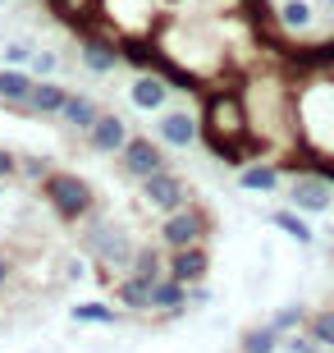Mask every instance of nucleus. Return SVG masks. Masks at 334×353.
Returning a JSON list of instances; mask_svg holds the SVG:
<instances>
[{
	"instance_id": "nucleus-1",
	"label": "nucleus",
	"mask_w": 334,
	"mask_h": 353,
	"mask_svg": "<svg viewBox=\"0 0 334 353\" xmlns=\"http://www.w3.org/2000/svg\"><path fill=\"white\" fill-rule=\"evenodd\" d=\"M41 197L55 211V221H65V225H83L96 211V188L78 170H51L41 179Z\"/></svg>"
},
{
	"instance_id": "nucleus-2",
	"label": "nucleus",
	"mask_w": 334,
	"mask_h": 353,
	"mask_svg": "<svg viewBox=\"0 0 334 353\" xmlns=\"http://www.w3.org/2000/svg\"><path fill=\"white\" fill-rule=\"evenodd\" d=\"M211 234H216V216L202 202H188V207L160 216V230H156V239H160L165 252L169 248H193V243H211Z\"/></svg>"
},
{
	"instance_id": "nucleus-3",
	"label": "nucleus",
	"mask_w": 334,
	"mask_h": 353,
	"mask_svg": "<svg viewBox=\"0 0 334 353\" xmlns=\"http://www.w3.org/2000/svg\"><path fill=\"white\" fill-rule=\"evenodd\" d=\"M142 188V202L152 211H160V216H169V211H179V207H188L193 202V188H188V179H183L179 170H156V174H147V179L138 183Z\"/></svg>"
},
{
	"instance_id": "nucleus-4",
	"label": "nucleus",
	"mask_w": 334,
	"mask_h": 353,
	"mask_svg": "<svg viewBox=\"0 0 334 353\" xmlns=\"http://www.w3.org/2000/svg\"><path fill=\"white\" fill-rule=\"evenodd\" d=\"M119 170L129 179H147V174L165 170V143L152 138V133H129V143L119 147Z\"/></svg>"
},
{
	"instance_id": "nucleus-5",
	"label": "nucleus",
	"mask_w": 334,
	"mask_h": 353,
	"mask_svg": "<svg viewBox=\"0 0 334 353\" xmlns=\"http://www.w3.org/2000/svg\"><path fill=\"white\" fill-rule=\"evenodd\" d=\"M78 60H83V69L96 74V79H105V74H115V69L124 65V60H119V41L105 37L101 28H92V32L78 37Z\"/></svg>"
},
{
	"instance_id": "nucleus-6",
	"label": "nucleus",
	"mask_w": 334,
	"mask_h": 353,
	"mask_svg": "<svg viewBox=\"0 0 334 353\" xmlns=\"http://www.w3.org/2000/svg\"><path fill=\"white\" fill-rule=\"evenodd\" d=\"M156 138L165 147H174V152H188L193 143H202V119L188 110V105H179V110H160V119H156Z\"/></svg>"
},
{
	"instance_id": "nucleus-7",
	"label": "nucleus",
	"mask_w": 334,
	"mask_h": 353,
	"mask_svg": "<svg viewBox=\"0 0 334 353\" xmlns=\"http://www.w3.org/2000/svg\"><path fill=\"white\" fill-rule=\"evenodd\" d=\"M165 275H174L179 285H202L211 275V248L206 243H193V248H169L165 252Z\"/></svg>"
},
{
	"instance_id": "nucleus-8",
	"label": "nucleus",
	"mask_w": 334,
	"mask_h": 353,
	"mask_svg": "<svg viewBox=\"0 0 334 353\" xmlns=\"http://www.w3.org/2000/svg\"><path fill=\"white\" fill-rule=\"evenodd\" d=\"M330 202H334V188L321 174H298L293 188H289V207L302 211V216H321V211H330Z\"/></svg>"
},
{
	"instance_id": "nucleus-9",
	"label": "nucleus",
	"mask_w": 334,
	"mask_h": 353,
	"mask_svg": "<svg viewBox=\"0 0 334 353\" xmlns=\"http://www.w3.org/2000/svg\"><path fill=\"white\" fill-rule=\"evenodd\" d=\"M129 124H124V115H115V110H101V119L87 129V147L96 152V157H119V147L129 143Z\"/></svg>"
},
{
	"instance_id": "nucleus-10",
	"label": "nucleus",
	"mask_w": 334,
	"mask_h": 353,
	"mask_svg": "<svg viewBox=\"0 0 334 353\" xmlns=\"http://www.w3.org/2000/svg\"><path fill=\"white\" fill-rule=\"evenodd\" d=\"M119 60L124 65H133L138 74H147V69L160 65V55H165V46H160V37H142V32H119Z\"/></svg>"
},
{
	"instance_id": "nucleus-11",
	"label": "nucleus",
	"mask_w": 334,
	"mask_h": 353,
	"mask_svg": "<svg viewBox=\"0 0 334 353\" xmlns=\"http://www.w3.org/2000/svg\"><path fill=\"white\" fill-rule=\"evenodd\" d=\"M169 92H174V88H169L156 69H147V74H138V79L129 83V101L152 115V110H165V105H169Z\"/></svg>"
},
{
	"instance_id": "nucleus-12",
	"label": "nucleus",
	"mask_w": 334,
	"mask_h": 353,
	"mask_svg": "<svg viewBox=\"0 0 334 353\" xmlns=\"http://www.w3.org/2000/svg\"><path fill=\"white\" fill-rule=\"evenodd\" d=\"M101 110H105V105L96 101V97H87V92H69L65 110H60V124L87 138V129H92V124H96V119H101Z\"/></svg>"
},
{
	"instance_id": "nucleus-13",
	"label": "nucleus",
	"mask_w": 334,
	"mask_h": 353,
	"mask_svg": "<svg viewBox=\"0 0 334 353\" xmlns=\"http://www.w3.org/2000/svg\"><path fill=\"white\" fill-rule=\"evenodd\" d=\"M183 307H188V285H179L174 275H160L152 285V312L174 321V316H183Z\"/></svg>"
},
{
	"instance_id": "nucleus-14",
	"label": "nucleus",
	"mask_w": 334,
	"mask_h": 353,
	"mask_svg": "<svg viewBox=\"0 0 334 353\" xmlns=\"http://www.w3.org/2000/svg\"><path fill=\"white\" fill-rule=\"evenodd\" d=\"M65 101H69V88H60L55 79H37V83H32V97H28L23 110H32V115H41V119H60Z\"/></svg>"
},
{
	"instance_id": "nucleus-15",
	"label": "nucleus",
	"mask_w": 334,
	"mask_h": 353,
	"mask_svg": "<svg viewBox=\"0 0 334 353\" xmlns=\"http://www.w3.org/2000/svg\"><path fill=\"white\" fill-rule=\"evenodd\" d=\"M115 303L124 307V312H152V280H142V275H119L115 285Z\"/></svg>"
},
{
	"instance_id": "nucleus-16",
	"label": "nucleus",
	"mask_w": 334,
	"mask_h": 353,
	"mask_svg": "<svg viewBox=\"0 0 334 353\" xmlns=\"http://www.w3.org/2000/svg\"><path fill=\"white\" fill-rule=\"evenodd\" d=\"M280 161H247L243 174H238V188H247V193H275L280 188Z\"/></svg>"
},
{
	"instance_id": "nucleus-17",
	"label": "nucleus",
	"mask_w": 334,
	"mask_h": 353,
	"mask_svg": "<svg viewBox=\"0 0 334 353\" xmlns=\"http://www.w3.org/2000/svg\"><path fill=\"white\" fill-rule=\"evenodd\" d=\"M32 83H37V79H32L23 65H5V69H0V105H28Z\"/></svg>"
},
{
	"instance_id": "nucleus-18",
	"label": "nucleus",
	"mask_w": 334,
	"mask_h": 353,
	"mask_svg": "<svg viewBox=\"0 0 334 353\" xmlns=\"http://www.w3.org/2000/svg\"><path fill=\"white\" fill-rule=\"evenodd\" d=\"M270 225H275L280 234H289L293 243H302V248H311V243H316V234H311L307 216H302V211H293V207H284V211H270Z\"/></svg>"
},
{
	"instance_id": "nucleus-19",
	"label": "nucleus",
	"mask_w": 334,
	"mask_h": 353,
	"mask_svg": "<svg viewBox=\"0 0 334 353\" xmlns=\"http://www.w3.org/2000/svg\"><path fill=\"white\" fill-rule=\"evenodd\" d=\"M284 335L270 321H261V326H247L243 335H238V353H280Z\"/></svg>"
},
{
	"instance_id": "nucleus-20",
	"label": "nucleus",
	"mask_w": 334,
	"mask_h": 353,
	"mask_svg": "<svg viewBox=\"0 0 334 353\" xmlns=\"http://www.w3.org/2000/svg\"><path fill=\"white\" fill-rule=\"evenodd\" d=\"M133 275H142V280H160L165 275V248H152V243H142V248H133Z\"/></svg>"
},
{
	"instance_id": "nucleus-21",
	"label": "nucleus",
	"mask_w": 334,
	"mask_h": 353,
	"mask_svg": "<svg viewBox=\"0 0 334 353\" xmlns=\"http://www.w3.org/2000/svg\"><path fill=\"white\" fill-rule=\"evenodd\" d=\"M316 10H311V0H280V28L284 32H302L311 28Z\"/></svg>"
},
{
	"instance_id": "nucleus-22",
	"label": "nucleus",
	"mask_w": 334,
	"mask_h": 353,
	"mask_svg": "<svg viewBox=\"0 0 334 353\" xmlns=\"http://www.w3.org/2000/svg\"><path fill=\"white\" fill-rule=\"evenodd\" d=\"M302 330H307L321 349H334V307H316V312H307V326H302Z\"/></svg>"
},
{
	"instance_id": "nucleus-23",
	"label": "nucleus",
	"mask_w": 334,
	"mask_h": 353,
	"mask_svg": "<svg viewBox=\"0 0 334 353\" xmlns=\"http://www.w3.org/2000/svg\"><path fill=\"white\" fill-rule=\"evenodd\" d=\"M74 321H87V326H115V307L101 299L92 303H74Z\"/></svg>"
},
{
	"instance_id": "nucleus-24",
	"label": "nucleus",
	"mask_w": 334,
	"mask_h": 353,
	"mask_svg": "<svg viewBox=\"0 0 334 353\" xmlns=\"http://www.w3.org/2000/svg\"><path fill=\"white\" fill-rule=\"evenodd\" d=\"M270 326L280 330V335H293V330L307 326V307H302V303H284L280 312L270 316Z\"/></svg>"
},
{
	"instance_id": "nucleus-25",
	"label": "nucleus",
	"mask_w": 334,
	"mask_h": 353,
	"mask_svg": "<svg viewBox=\"0 0 334 353\" xmlns=\"http://www.w3.org/2000/svg\"><path fill=\"white\" fill-rule=\"evenodd\" d=\"M55 69H60V55L55 51H32V60H28V74L32 79H51Z\"/></svg>"
},
{
	"instance_id": "nucleus-26",
	"label": "nucleus",
	"mask_w": 334,
	"mask_h": 353,
	"mask_svg": "<svg viewBox=\"0 0 334 353\" xmlns=\"http://www.w3.org/2000/svg\"><path fill=\"white\" fill-rule=\"evenodd\" d=\"M46 174H51V161H46V157H19V179L41 183Z\"/></svg>"
},
{
	"instance_id": "nucleus-27",
	"label": "nucleus",
	"mask_w": 334,
	"mask_h": 353,
	"mask_svg": "<svg viewBox=\"0 0 334 353\" xmlns=\"http://www.w3.org/2000/svg\"><path fill=\"white\" fill-rule=\"evenodd\" d=\"M280 353H325V349H321V344H316V340H311L307 330H293V335H284Z\"/></svg>"
},
{
	"instance_id": "nucleus-28",
	"label": "nucleus",
	"mask_w": 334,
	"mask_h": 353,
	"mask_svg": "<svg viewBox=\"0 0 334 353\" xmlns=\"http://www.w3.org/2000/svg\"><path fill=\"white\" fill-rule=\"evenodd\" d=\"M0 179H19V152H10V147H0Z\"/></svg>"
},
{
	"instance_id": "nucleus-29",
	"label": "nucleus",
	"mask_w": 334,
	"mask_h": 353,
	"mask_svg": "<svg viewBox=\"0 0 334 353\" xmlns=\"http://www.w3.org/2000/svg\"><path fill=\"white\" fill-rule=\"evenodd\" d=\"M28 60H32V51H28L23 41H10L5 46V65H28Z\"/></svg>"
},
{
	"instance_id": "nucleus-30",
	"label": "nucleus",
	"mask_w": 334,
	"mask_h": 353,
	"mask_svg": "<svg viewBox=\"0 0 334 353\" xmlns=\"http://www.w3.org/2000/svg\"><path fill=\"white\" fill-rule=\"evenodd\" d=\"M10 280H14V257H10L5 248H0V289L10 285Z\"/></svg>"
},
{
	"instance_id": "nucleus-31",
	"label": "nucleus",
	"mask_w": 334,
	"mask_h": 353,
	"mask_svg": "<svg viewBox=\"0 0 334 353\" xmlns=\"http://www.w3.org/2000/svg\"><path fill=\"white\" fill-rule=\"evenodd\" d=\"M83 271H87V262H83V257H69V262H65V275H83Z\"/></svg>"
},
{
	"instance_id": "nucleus-32",
	"label": "nucleus",
	"mask_w": 334,
	"mask_h": 353,
	"mask_svg": "<svg viewBox=\"0 0 334 353\" xmlns=\"http://www.w3.org/2000/svg\"><path fill=\"white\" fill-rule=\"evenodd\" d=\"M0 193H5V179H0Z\"/></svg>"
},
{
	"instance_id": "nucleus-33",
	"label": "nucleus",
	"mask_w": 334,
	"mask_h": 353,
	"mask_svg": "<svg viewBox=\"0 0 334 353\" xmlns=\"http://www.w3.org/2000/svg\"><path fill=\"white\" fill-rule=\"evenodd\" d=\"M325 5H330V10H334V0H325Z\"/></svg>"
},
{
	"instance_id": "nucleus-34",
	"label": "nucleus",
	"mask_w": 334,
	"mask_h": 353,
	"mask_svg": "<svg viewBox=\"0 0 334 353\" xmlns=\"http://www.w3.org/2000/svg\"><path fill=\"white\" fill-rule=\"evenodd\" d=\"M0 5H5V0H0Z\"/></svg>"
}]
</instances>
